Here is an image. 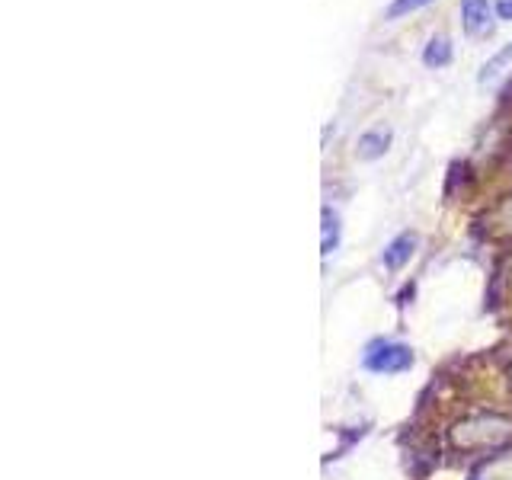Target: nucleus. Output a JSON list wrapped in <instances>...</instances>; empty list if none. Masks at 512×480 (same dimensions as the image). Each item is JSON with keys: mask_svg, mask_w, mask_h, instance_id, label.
I'll use <instances>...</instances> for the list:
<instances>
[{"mask_svg": "<svg viewBox=\"0 0 512 480\" xmlns=\"http://www.w3.org/2000/svg\"><path fill=\"white\" fill-rule=\"evenodd\" d=\"M388 148H391L388 128H372V132L359 135V141H356V154L362 160H378V157H384V151H388Z\"/></svg>", "mask_w": 512, "mask_h": 480, "instance_id": "nucleus-6", "label": "nucleus"}, {"mask_svg": "<svg viewBox=\"0 0 512 480\" xmlns=\"http://www.w3.org/2000/svg\"><path fill=\"white\" fill-rule=\"evenodd\" d=\"M365 368H372V372H384V375H397V372H407L413 365V352L404 346V343H372L365 352Z\"/></svg>", "mask_w": 512, "mask_h": 480, "instance_id": "nucleus-2", "label": "nucleus"}, {"mask_svg": "<svg viewBox=\"0 0 512 480\" xmlns=\"http://www.w3.org/2000/svg\"><path fill=\"white\" fill-rule=\"evenodd\" d=\"M426 4H432V0H394V4L388 7V20H397V16H407V13H413V10L426 7Z\"/></svg>", "mask_w": 512, "mask_h": 480, "instance_id": "nucleus-10", "label": "nucleus"}, {"mask_svg": "<svg viewBox=\"0 0 512 480\" xmlns=\"http://www.w3.org/2000/svg\"><path fill=\"white\" fill-rule=\"evenodd\" d=\"M509 384H512V365H509Z\"/></svg>", "mask_w": 512, "mask_h": 480, "instance_id": "nucleus-13", "label": "nucleus"}, {"mask_svg": "<svg viewBox=\"0 0 512 480\" xmlns=\"http://www.w3.org/2000/svg\"><path fill=\"white\" fill-rule=\"evenodd\" d=\"M496 16L500 20H512V0H496Z\"/></svg>", "mask_w": 512, "mask_h": 480, "instance_id": "nucleus-12", "label": "nucleus"}, {"mask_svg": "<svg viewBox=\"0 0 512 480\" xmlns=\"http://www.w3.org/2000/svg\"><path fill=\"white\" fill-rule=\"evenodd\" d=\"M423 64L426 68H445V64H452V39L432 36L423 48Z\"/></svg>", "mask_w": 512, "mask_h": 480, "instance_id": "nucleus-7", "label": "nucleus"}, {"mask_svg": "<svg viewBox=\"0 0 512 480\" xmlns=\"http://www.w3.org/2000/svg\"><path fill=\"white\" fill-rule=\"evenodd\" d=\"M493 221L500 224V231H503V234H509V237H512V196H509L500 208H496Z\"/></svg>", "mask_w": 512, "mask_h": 480, "instance_id": "nucleus-11", "label": "nucleus"}, {"mask_svg": "<svg viewBox=\"0 0 512 480\" xmlns=\"http://www.w3.org/2000/svg\"><path fill=\"white\" fill-rule=\"evenodd\" d=\"M336 240H340V218H336L330 208H324V240H320L324 256H330L336 250Z\"/></svg>", "mask_w": 512, "mask_h": 480, "instance_id": "nucleus-9", "label": "nucleus"}, {"mask_svg": "<svg viewBox=\"0 0 512 480\" xmlns=\"http://www.w3.org/2000/svg\"><path fill=\"white\" fill-rule=\"evenodd\" d=\"M471 480H512V452L503 448V452H496L484 461L474 464L471 471Z\"/></svg>", "mask_w": 512, "mask_h": 480, "instance_id": "nucleus-4", "label": "nucleus"}, {"mask_svg": "<svg viewBox=\"0 0 512 480\" xmlns=\"http://www.w3.org/2000/svg\"><path fill=\"white\" fill-rule=\"evenodd\" d=\"M413 250H416V237L413 234H400L397 240H391L388 250H384V263H388L391 269H400L413 256Z\"/></svg>", "mask_w": 512, "mask_h": 480, "instance_id": "nucleus-8", "label": "nucleus"}, {"mask_svg": "<svg viewBox=\"0 0 512 480\" xmlns=\"http://www.w3.org/2000/svg\"><path fill=\"white\" fill-rule=\"evenodd\" d=\"M455 452H503L512 442V416L506 413H474L448 429Z\"/></svg>", "mask_w": 512, "mask_h": 480, "instance_id": "nucleus-1", "label": "nucleus"}, {"mask_svg": "<svg viewBox=\"0 0 512 480\" xmlns=\"http://www.w3.org/2000/svg\"><path fill=\"white\" fill-rule=\"evenodd\" d=\"M512 71V42L503 45L500 52H496L484 68H480V87H493V84H500V80Z\"/></svg>", "mask_w": 512, "mask_h": 480, "instance_id": "nucleus-5", "label": "nucleus"}, {"mask_svg": "<svg viewBox=\"0 0 512 480\" xmlns=\"http://www.w3.org/2000/svg\"><path fill=\"white\" fill-rule=\"evenodd\" d=\"M496 7L490 0H461V26L471 39H487L496 29Z\"/></svg>", "mask_w": 512, "mask_h": 480, "instance_id": "nucleus-3", "label": "nucleus"}]
</instances>
